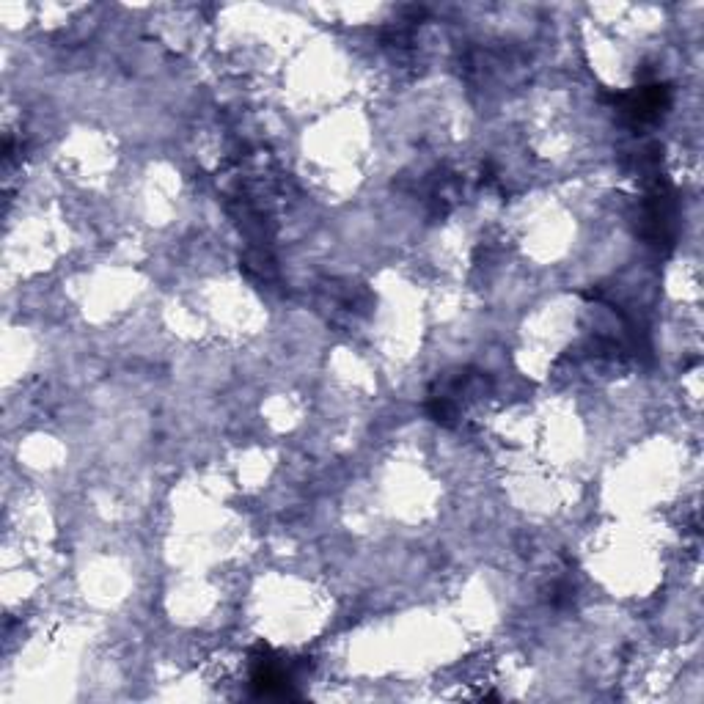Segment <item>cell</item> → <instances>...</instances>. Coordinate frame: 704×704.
I'll return each mask as SVG.
<instances>
[{"label": "cell", "instance_id": "1", "mask_svg": "<svg viewBox=\"0 0 704 704\" xmlns=\"http://www.w3.org/2000/svg\"><path fill=\"white\" fill-rule=\"evenodd\" d=\"M619 102H622V110H625L627 116H633L636 121L658 119L663 108L669 105V88H638L636 94H630V97H619Z\"/></svg>", "mask_w": 704, "mask_h": 704}]
</instances>
